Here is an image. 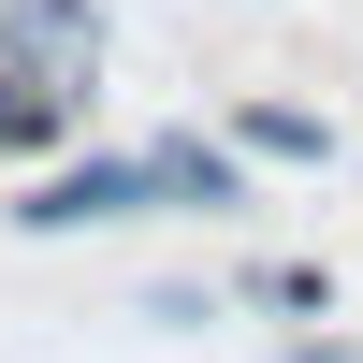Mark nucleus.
I'll list each match as a JSON object with an SVG mask.
<instances>
[{
	"mask_svg": "<svg viewBox=\"0 0 363 363\" xmlns=\"http://www.w3.org/2000/svg\"><path fill=\"white\" fill-rule=\"evenodd\" d=\"M145 145H102V160H58V174H29L15 203H0V218L29 233V247H58V233H116V218H145Z\"/></svg>",
	"mask_w": 363,
	"mask_h": 363,
	"instance_id": "f257e3e1",
	"label": "nucleus"
},
{
	"mask_svg": "<svg viewBox=\"0 0 363 363\" xmlns=\"http://www.w3.org/2000/svg\"><path fill=\"white\" fill-rule=\"evenodd\" d=\"M145 189H160L174 218H218V203H247V145H203V131H145Z\"/></svg>",
	"mask_w": 363,
	"mask_h": 363,
	"instance_id": "f03ea898",
	"label": "nucleus"
},
{
	"mask_svg": "<svg viewBox=\"0 0 363 363\" xmlns=\"http://www.w3.org/2000/svg\"><path fill=\"white\" fill-rule=\"evenodd\" d=\"M0 58H29L44 87L87 102V73H102V15H87V0H15V44H0Z\"/></svg>",
	"mask_w": 363,
	"mask_h": 363,
	"instance_id": "7ed1b4c3",
	"label": "nucleus"
},
{
	"mask_svg": "<svg viewBox=\"0 0 363 363\" xmlns=\"http://www.w3.org/2000/svg\"><path fill=\"white\" fill-rule=\"evenodd\" d=\"M58 131H73V87H44L29 58H0V160H44Z\"/></svg>",
	"mask_w": 363,
	"mask_h": 363,
	"instance_id": "20e7f679",
	"label": "nucleus"
},
{
	"mask_svg": "<svg viewBox=\"0 0 363 363\" xmlns=\"http://www.w3.org/2000/svg\"><path fill=\"white\" fill-rule=\"evenodd\" d=\"M233 145H247V160H335V131H320L306 102H233Z\"/></svg>",
	"mask_w": 363,
	"mask_h": 363,
	"instance_id": "39448f33",
	"label": "nucleus"
},
{
	"mask_svg": "<svg viewBox=\"0 0 363 363\" xmlns=\"http://www.w3.org/2000/svg\"><path fill=\"white\" fill-rule=\"evenodd\" d=\"M247 306H262V320H320V306H335V277H320V262H262Z\"/></svg>",
	"mask_w": 363,
	"mask_h": 363,
	"instance_id": "423d86ee",
	"label": "nucleus"
},
{
	"mask_svg": "<svg viewBox=\"0 0 363 363\" xmlns=\"http://www.w3.org/2000/svg\"><path fill=\"white\" fill-rule=\"evenodd\" d=\"M277 363H363V349H277Z\"/></svg>",
	"mask_w": 363,
	"mask_h": 363,
	"instance_id": "0eeeda50",
	"label": "nucleus"
}]
</instances>
